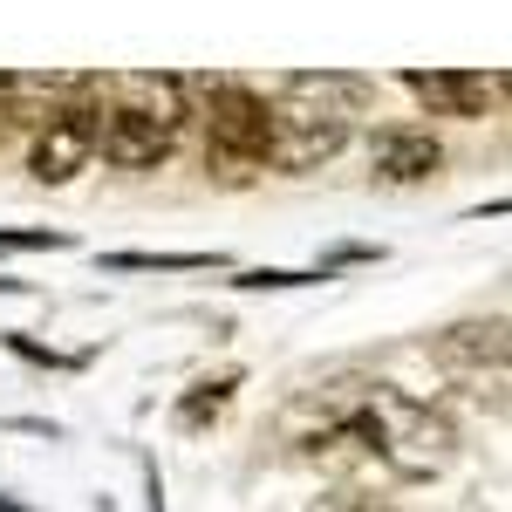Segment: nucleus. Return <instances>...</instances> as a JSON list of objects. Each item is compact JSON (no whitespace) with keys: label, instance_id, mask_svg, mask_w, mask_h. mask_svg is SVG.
Listing matches in <instances>:
<instances>
[{"label":"nucleus","instance_id":"20e7f679","mask_svg":"<svg viewBox=\"0 0 512 512\" xmlns=\"http://www.w3.org/2000/svg\"><path fill=\"white\" fill-rule=\"evenodd\" d=\"M185 89V103H205L192 117H205V171L219 178V185H246V178H260L267 171V89H253V82L239 76H178Z\"/></svg>","mask_w":512,"mask_h":512},{"label":"nucleus","instance_id":"f03ea898","mask_svg":"<svg viewBox=\"0 0 512 512\" xmlns=\"http://www.w3.org/2000/svg\"><path fill=\"white\" fill-rule=\"evenodd\" d=\"M362 96H369L362 76H287L280 96H267V117H274V130H267V164L308 178L328 158H342Z\"/></svg>","mask_w":512,"mask_h":512},{"label":"nucleus","instance_id":"f8f14e48","mask_svg":"<svg viewBox=\"0 0 512 512\" xmlns=\"http://www.w3.org/2000/svg\"><path fill=\"white\" fill-rule=\"evenodd\" d=\"M308 280H321V274H287V267H253V274H239V287H308Z\"/></svg>","mask_w":512,"mask_h":512},{"label":"nucleus","instance_id":"f257e3e1","mask_svg":"<svg viewBox=\"0 0 512 512\" xmlns=\"http://www.w3.org/2000/svg\"><path fill=\"white\" fill-rule=\"evenodd\" d=\"M274 431L287 451H369V458H383L396 478H437L451 458H458V431H451V417L431 410V403H417V396H403L396 383H369V376H335V383H315V390H301L287 410L274 417Z\"/></svg>","mask_w":512,"mask_h":512},{"label":"nucleus","instance_id":"9d476101","mask_svg":"<svg viewBox=\"0 0 512 512\" xmlns=\"http://www.w3.org/2000/svg\"><path fill=\"white\" fill-rule=\"evenodd\" d=\"M110 274H205L219 267V253H110Z\"/></svg>","mask_w":512,"mask_h":512},{"label":"nucleus","instance_id":"6e6552de","mask_svg":"<svg viewBox=\"0 0 512 512\" xmlns=\"http://www.w3.org/2000/svg\"><path fill=\"white\" fill-rule=\"evenodd\" d=\"M431 355L451 369V376H506V315H485V321H458V328H444L431 342Z\"/></svg>","mask_w":512,"mask_h":512},{"label":"nucleus","instance_id":"39448f33","mask_svg":"<svg viewBox=\"0 0 512 512\" xmlns=\"http://www.w3.org/2000/svg\"><path fill=\"white\" fill-rule=\"evenodd\" d=\"M103 117H110V76H69L62 110L41 123L35 144H28V171H35L41 185H69L76 171H89Z\"/></svg>","mask_w":512,"mask_h":512},{"label":"nucleus","instance_id":"1a4fd4ad","mask_svg":"<svg viewBox=\"0 0 512 512\" xmlns=\"http://www.w3.org/2000/svg\"><path fill=\"white\" fill-rule=\"evenodd\" d=\"M62 96H69V76H7V117L14 130H41L62 110Z\"/></svg>","mask_w":512,"mask_h":512},{"label":"nucleus","instance_id":"ddd939ff","mask_svg":"<svg viewBox=\"0 0 512 512\" xmlns=\"http://www.w3.org/2000/svg\"><path fill=\"white\" fill-rule=\"evenodd\" d=\"M7 349L28 355V362H48V369H62V362H82V355H55V349H41V342H28V335H7Z\"/></svg>","mask_w":512,"mask_h":512},{"label":"nucleus","instance_id":"7ed1b4c3","mask_svg":"<svg viewBox=\"0 0 512 512\" xmlns=\"http://www.w3.org/2000/svg\"><path fill=\"white\" fill-rule=\"evenodd\" d=\"M185 123H192V103H185L178 76H158V69L110 76V117L96 130V158L117 171H158V164H171Z\"/></svg>","mask_w":512,"mask_h":512},{"label":"nucleus","instance_id":"a211bd4d","mask_svg":"<svg viewBox=\"0 0 512 512\" xmlns=\"http://www.w3.org/2000/svg\"><path fill=\"white\" fill-rule=\"evenodd\" d=\"M0 512H21V506H14V499H0Z\"/></svg>","mask_w":512,"mask_h":512},{"label":"nucleus","instance_id":"dca6fc26","mask_svg":"<svg viewBox=\"0 0 512 512\" xmlns=\"http://www.w3.org/2000/svg\"><path fill=\"white\" fill-rule=\"evenodd\" d=\"M14 130V117H7V76H0V137Z\"/></svg>","mask_w":512,"mask_h":512},{"label":"nucleus","instance_id":"0eeeda50","mask_svg":"<svg viewBox=\"0 0 512 512\" xmlns=\"http://www.w3.org/2000/svg\"><path fill=\"white\" fill-rule=\"evenodd\" d=\"M369 164H376L383 185H424V178L444 171V144H437L424 123H383L369 137Z\"/></svg>","mask_w":512,"mask_h":512},{"label":"nucleus","instance_id":"9b49d317","mask_svg":"<svg viewBox=\"0 0 512 512\" xmlns=\"http://www.w3.org/2000/svg\"><path fill=\"white\" fill-rule=\"evenodd\" d=\"M233 390H239L233 369L212 376V383H192V396H178V424H185V431H205V417H219V410L233 403Z\"/></svg>","mask_w":512,"mask_h":512},{"label":"nucleus","instance_id":"423d86ee","mask_svg":"<svg viewBox=\"0 0 512 512\" xmlns=\"http://www.w3.org/2000/svg\"><path fill=\"white\" fill-rule=\"evenodd\" d=\"M403 89H410L431 117L478 123L492 103H499L506 76H478V69H403Z\"/></svg>","mask_w":512,"mask_h":512},{"label":"nucleus","instance_id":"4468645a","mask_svg":"<svg viewBox=\"0 0 512 512\" xmlns=\"http://www.w3.org/2000/svg\"><path fill=\"white\" fill-rule=\"evenodd\" d=\"M28 246H69V233H0V253H28Z\"/></svg>","mask_w":512,"mask_h":512},{"label":"nucleus","instance_id":"f3484780","mask_svg":"<svg viewBox=\"0 0 512 512\" xmlns=\"http://www.w3.org/2000/svg\"><path fill=\"white\" fill-rule=\"evenodd\" d=\"M151 512H164V485H158V472H151Z\"/></svg>","mask_w":512,"mask_h":512},{"label":"nucleus","instance_id":"2eb2a0df","mask_svg":"<svg viewBox=\"0 0 512 512\" xmlns=\"http://www.w3.org/2000/svg\"><path fill=\"white\" fill-rule=\"evenodd\" d=\"M315 512H390V506H376V499H362V492H328Z\"/></svg>","mask_w":512,"mask_h":512}]
</instances>
